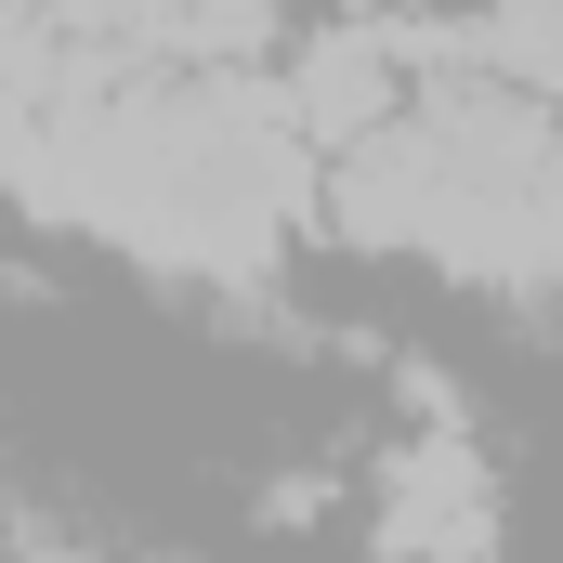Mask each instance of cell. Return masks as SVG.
I'll list each match as a JSON object with an SVG mask.
<instances>
[{"label":"cell","instance_id":"6da1fadb","mask_svg":"<svg viewBox=\"0 0 563 563\" xmlns=\"http://www.w3.org/2000/svg\"><path fill=\"white\" fill-rule=\"evenodd\" d=\"M380 551L394 563H498V485H485V459L459 432L394 445V472H380Z\"/></svg>","mask_w":563,"mask_h":563},{"label":"cell","instance_id":"7a4b0ae2","mask_svg":"<svg viewBox=\"0 0 563 563\" xmlns=\"http://www.w3.org/2000/svg\"><path fill=\"white\" fill-rule=\"evenodd\" d=\"M288 106H301V132H314V144H367V132H394V40H367V26L314 40Z\"/></svg>","mask_w":563,"mask_h":563},{"label":"cell","instance_id":"3957f363","mask_svg":"<svg viewBox=\"0 0 563 563\" xmlns=\"http://www.w3.org/2000/svg\"><path fill=\"white\" fill-rule=\"evenodd\" d=\"M459 53H472L485 79H511L525 106H563V0H498Z\"/></svg>","mask_w":563,"mask_h":563},{"label":"cell","instance_id":"277c9868","mask_svg":"<svg viewBox=\"0 0 563 563\" xmlns=\"http://www.w3.org/2000/svg\"><path fill=\"white\" fill-rule=\"evenodd\" d=\"M26 563H92V551H26Z\"/></svg>","mask_w":563,"mask_h":563},{"label":"cell","instance_id":"5b68a950","mask_svg":"<svg viewBox=\"0 0 563 563\" xmlns=\"http://www.w3.org/2000/svg\"><path fill=\"white\" fill-rule=\"evenodd\" d=\"M157 563H184V551H157Z\"/></svg>","mask_w":563,"mask_h":563}]
</instances>
